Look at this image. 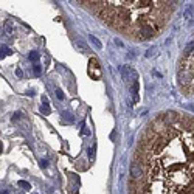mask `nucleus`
Instances as JSON below:
<instances>
[{
	"instance_id": "4",
	"label": "nucleus",
	"mask_w": 194,
	"mask_h": 194,
	"mask_svg": "<svg viewBox=\"0 0 194 194\" xmlns=\"http://www.w3.org/2000/svg\"><path fill=\"white\" fill-rule=\"evenodd\" d=\"M89 75L92 76L93 79H101V65L95 58H90L89 61Z\"/></svg>"
},
{
	"instance_id": "6",
	"label": "nucleus",
	"mask_w": 194,
	"mask_h": 194,
	"mask_svg": "<svg viewBox=\"0 0 194 194\" xmlns=\"http://www.w3.org/2000/svg\"><path fill=\"white\" fill-rule=\"evenodd\" d=\"M9 55H13V50L8 47H0V59L3 58V56H9Z\"/></svg>"
},
{
	"instance_id": "9",
	"label": "nucleus",
	"mask_w": 194,
	"mask_h": 194,
	"mask_svg": "<svg viewBox=\"0 0 194 194\" xmlns=\"http://www.w3.org/2000/svg\"><path fill=\"white\" fill-rule=\"evenodd\" d=\"M19 186H22V188H25V189H31V185L28 183V182H25V180H19Z\"/></svg>"
},
{
	"instance_id": "14",
	"label": "nucleus",
	"mask_w": 194,
	"mask_h": 194,
	"mask_svg": "<svg viewBox=\"0 0 194 194\" xmlns=\"http://www.w3.org/2000/svg\"><path fill=\"white\" fill-rule=\"evenodd\" d=\"M56 95H58V98H59V100H64V93H62V90H56Z\"/></svg>"
},
{
	"instance_id": "16",
	"label": "nucleus",
	"mask_w": 194,
	"mask_h": 194,
	"mask_svg": "<svg viewBox=\"0 0 194 194\" xmlns=\"http://www.w3.org/2000/svg\"><path fill=\"white\" fill-rule=\"evenodd\" d=\"M89 157H90V158L93 157V149H92V148H90V149H89Z\"/></svg>"
},
{
	"instance_id": "1",
	"label": "nucleus",
	"mask_w": 194,
	"mask_h": 194,
	"mask_svg": "<svg viewBox=\"0 0 194 194\" xmlns=\"http://www.w3.org/2000/svg\"><path fill=\"white\" fill-rule=\"evenodd\" d=\"M193 117L174 110L146 126L132 162L131 194H193Z\"/></svg>"
},
{
	"instance_id": "11",
	"label": "nucleus",
	"mask_w": 194,
	"mask_h": 194,
	"mask_svg": "<svg viewBox=\"0 0 194 194\" xmlns=\"http://www.w3.org/2000/svg\"><path fill=\"white\" fill-rule=\"evenodd\" d=\"M78 47H81V50H82V51H87L86 44H84V42H81V39H79V42H78Z\"/></svg>"
},
{
	"instance_id": "18",
	"label": "nucleus",
	"mask_w": 194,
	"mask_h": 194,
	"mask_svg": "<svg viewBox=\"0 0 194 194\" xmlns=\"http://www.w3.org/2000/svg\"><path fill=\"white\" fill-rule=\"evenodd\" d=\"M0 194H8V191H2V193H0Z\"/></svg>"
},
{
	"instance_id": "3",
	"label": "nucleus",
	"mask_w": 194,
	"mask_h": 194,
	"mask_svg": "<svg viewBox=\"0 0 194 194\" xmlns=\"http://www.w3.org/2000/svg\"><path fill=\"white\" fill-rule=\"evenodd\" d=\"M193 76H194V70H193V42H191L188 45V48H186L185 55L182 56L180 62H179V68H177L179 86H180L182 92L189 98H193V93H194Z\"/></svg>"
},
{
	"instance_id": "13",
	"label": "nucleus",
	"mask_w": 194,
	"mask_h": 194,
	"mask_svg": "<svg viewBox=\"0 0 194 194\" xmlns=\"http://www.w3.org/2000/svg\"><path fill=\"white\" fill-rule=\"evenodd\" d=\"M16 76L17 78H22V76H24V71H22L20 68H16Z\"/></svg>"
},
{
	"instance_id": "19",
	"label": "nucleus",
	"mask_w": 194,
	"mask_h": 194,
	"mask_svg": "<svg viewBox=\"0 0 194 194\" xmlns=\"http://www.w3.org/2000/svg\"><path fill=\"white\" fill-rule=\"evenodd\" d=\"M0 152H2V143H0Z\"/></svg>"
},
{
	"instance_id": "15",
	"label": "nucleus",
	"mask_w": 194,
	"mask_h": 194,
	"mask_svg": "<svg viewBox=\"0 0 194 194\" xmlns=\"http://www.w3.org/2000/svg\"><path fill=\"white\" fill-rule=\"evenodd\" d=\"M19 117H20V113H14V117H13V121L19 120Z\"/></svg>"
},
{
	"instance_id": "5",
	"label": "nucleus",
	"mask_w": 194,
	"mask_h": 194,
	"mask_svg": "<svg viewBox=\"0 0 194 194\" xmlns=\"http://www.w3.org/2000/svg\"><path fill=\"white\" fill-rule=\"evenodd\" d=\"M40 112L44 113V115H50V104H48V100L47 96H42V106H40Z\"/></svg>"
},
{
	"instance_id": "2",
	"label": "nucleus",
	"mask_w": 194,
	"mask_h": 194,
	"mask_svg": "<svg viewBox=\"0 0 194 194\" xmlns=\"http://www.w3.org/2000/svg\"><path fill=\"white\" fill-rule=\"evenodd\" d=\"M104 24L135 40L158 36L169 22L176 2L166 0H81Z\"/></svg>"
},
{
	"instance_id": "8",
	"label": "nucleus",
	"mask_w": 194,
	"mask_h": 194,
	"mask_svg": "<svg viewBox=\"0 0 194 194\" xmlns=\"http://www.w3.org/2000/svg\"><path fill=\"white\" fill-rule=\"evenodd\" d=\"M89 39H90V40H92V42L95 44V47H96V48H101V42H100V40H98L95 36H92V34H90V36H89Z\"/></svg>"
},
{
	"instance_id": "7",
	"label": "nucleus",
	"mask_w": 194,
	"mask_h": 194,
	"mask_svg": "<svg viewBox=\"0 0 194 194\" xmlns=\"http://www.w3.org/2000/svg\"><path fill=\"white\" fill-rule=\"evenodd\" d=\"M28 58H30V61H33V62H37V61H39V53H37V51H31L28 55Z\"/></svg>"
},
{
	"instance_id": "17",
	"label": "nucleus",
	"mask_w": 194,
	"mask_h": 194,
	"mask_svg": "<svg viewBox=\"0 0 194 194\" xmlns=\"http://www.w3.org/2000/svg\"><path fill=\"white\" fill-rule=\"evenodd\" d=\"M152 51H154V50H149V51L146 53V56H148V58H149V56H152Z\"/></svg>"
},
{
	"instance_id": "10",
	"label": "nucleus",
	"mask_w": 194,
	"mask_h": 194,
	"mask_svg": "<svg viewBox=\"0 0 194 194\" xmlns=\"http://www.w3.org/2000/svg\"><path fill=\"white\" fill-rule=\"evenodd\" d=\"M33 70H34V73L39 76V75H40V71H42V68H40V65H37V64H36V65L33 67Z\"/></svg>"
},
{
	"instance_id": "12",
	"label": "nucleus",
	"mask_w": 194,
	"mask_h": 194,
	"mask_svg": "<svg viewBox=\"0 0 194 194\" xmlns=\"http://www.w3.org/2000/svg\"><path fill=\"white\" fill-rule=\"evenodd\" d=\"M39 165H40V168H42V169H45V168L48 166V162H47V160H40Z\"/></svg>"
}]
</instances>
